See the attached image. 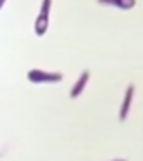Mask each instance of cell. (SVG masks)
I'll return each instance as SVG.
<instances>
[{
    "mask_svg": "<svg viewBox=\"0 0 143 161\" xmlns=\"http://www.w3.org/2000/svg\"><path fill=\"white\" fill-rule=\"evenodd\" d=\"M133 95H135V87H133V85H129V87L126 88L124 102H122L121 111H119V119H121V121H124L126 116H128V113H129V106H131V101H133Z\"/></svg>",
    "mask_w": 143,
    "mask_h": 161,
    "instance_id": "3",
    "label": "cell"
},
{
    "mask_svg": "<svg viewBox=\"0 0 143 161\" xmlns=\"http://www.w3.org/2000/svg\"><path fill=\"white\" fill-rule=\"evenodd\" d=\"M62 75L54 73V71H43V69H29L28 80L31 83H59L62 81Z\"/></svg>",
    "mask_w": 143,
    "mask_h": 161,
    "instance_id": "2",
    "label": "cell"
},
{
    "mask_svg": "<svg viewBox=\"0 0 143 161\" xmlns=\"http://www.w3.org/2000/svg\"><path fill=\"white\" fill-rule=\"evenodd\" d=\"M117 161H119V159H117ZM121 161H124V159H121Z\"/></svg>",
    "mask_w": 143,
    "mask_h": 161,
    "instance_id": "7",
    "label": "cell"
},
{
    "mask_svg": "<svg viewBox=\"0 0 143 161\" xmlns=\"http://www.w3.org/2000/svg\"><path fill=\"white\" fill-rule=\"evenodd\" d=\"M98 4L102 5H112V7H119L122 11L133 9L136 5V0H97Z\"/></svg>",
    "mask_w": 143,
    "mask_h": 161,
    "instance_id": "5",
    "label": "cell"
},
{
    "mask_svg": "<svg viewBox=\"0 0 143 161\" xmlns=\"http://www.w3.org/2000/svg\"><path fill=\"white\" fill-rule=\"evenodd\" d=\"M88 80H90V71H88V69H84V71H83V75H81V76L78 78V81L74 83L73 90H71V99H76L78 95H79L81 92L84 90V87H86Z\"/></svg>",
    "mask_w": 143,
    "mask_h": 161,
    "instance_id": "4",
    "label": "cell"
},
{
    "mask_svg": "<svg viewBox=\"0 0 143 161\" xmlns=\"http://www.w3.org/2000/svg\"><path fill=\"white\" fill-rule=\"evenodd\" d=\"M50 7H52V0H43L42 9H40V14L35 21V33L38 36H43L49 30L50 25Z\"/></svg>",
    "mask_w": 143,
    "mask_h": 161,
    "instance_id": "1",
    "label": "cell"
},
{
    "mask_svg": "<svg viewBox=\"0 0 143 161\" xmlns=\"http://www.w3.org/2000/svg\"><path fill=\"white\" fill-rule=\"evenodd\" d=\"M4 4H5V0H0V9L4 7Z\"/></svg>",
    "mask_w": 143,
    "mask_h": 161,
    "instance_id": "6",
    "label": "cell"
}]
</instances>
